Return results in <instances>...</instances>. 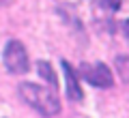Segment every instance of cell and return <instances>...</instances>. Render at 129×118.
I'll return each instance as SVG.
<instances>
[{"label": "cell", "mask_w": 129, "mask_h": 118, "mask_svg": "<svg viewBox=\"0 0 129 118\" xmlns=\"http://www.w3.org/2000/svg\"><path fill=\"white\" fill-rule=\"evenodd\" d=\"M62 71H64V77H67V97L71 101H82L84 95H82V86H80V77L75 73V69L67 60H62Z\"/></svg>", "instance_id": "277c9868"}, {"label": "cell", "mask_w": 129, "mask_h": 118, "mask_svg": "<svg viewBox=\"0 0 129 118\" xmlns=\"http://www.w3.org/2000/svg\"><path fill=\"white\" fill-rule=\"evenodd\" d=\"M2 62H5V67L9 69L11 73H15V75H24V73H28V69H30L28 52L17 39L7 41L5 52H2Z\"/></svg>", "instance_id": "7a4b0ae2"}, {"label": "cell", "mask_w": 129, "mask_h": 118, "mask_svg": "<svg viewBox=\"0 0 129 118\" xmlns=\"http://www.w3.org/2000/svg\"><path fill=\"white\" fill-rule=\"evenodd\" d=\"M116 69H118V75L123 77V82L129 84V56H116Z\"/></svg>", "instance_id": "8992f818"}, {"label": "cell", "mask_w": 129, "mask_h": 118, "mask_svg": "<svg viewBox=\"0 0 129 118\" xmlns=\"http://www.w3.org/2000/svg\"><path fill=\"white\" fill-rule=\"evenodd\" d=\"M37 71L52 88H58V77H56V73H54V67H52L47 60H39L37 62Z\"/></svg>", "instance_id": "5b68a950"}, {"label": "cell", "mask_w": 129, "mask_h": 118, "mask_svg": "<svg viewBox=\"0 0 129 118\" xmlns=\"http://www.w3.org/2000/svg\"><path fill=\"white\" fill-rule=\"evenodd\" d=\"M103 7H108L110 11H118L120 9V0H101Z\"/></svg>", "instance_id": "52a82bcc"}, {"label": "cell", "mask_w": 129, "mask_h": 118, "mask_svg": "<svg viewBox=\"0 0 129 118\" xmlns=\"http://www.w3.org/2000/svg\"><path fill=\"white\" fill-rule=\"evenodd\" d=\"M19 95L41 116H58L60 114V99L56 95V88H45L32 82L19 84Z\"/></svg>", "instance_id": "6da1fadb"}, {"label": "cell", "mask_w": 129, "mask_h": 118, "mask_svg": "<svg viewBox=\"0 0 129 118\" xmlns=\"http://www.w3.org/2000/svg\"><path fill=\"white\" fill-rule=\"evenodd\" d=\"M80 77L95 88H112L114 86V75H112L110 67L106 62H92V64L84 62L80 67Z\"/></svg>", "instance_id": "3957f363"}]
</instances>
